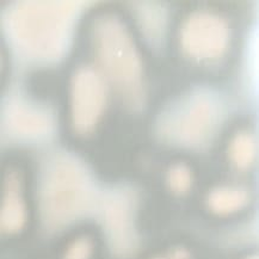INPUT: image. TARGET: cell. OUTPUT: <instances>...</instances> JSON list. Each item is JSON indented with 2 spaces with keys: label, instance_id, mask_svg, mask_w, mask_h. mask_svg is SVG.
I'll use <instances>...</instances> for the list:
<instances>
[{
  "label": "cell",
  "instance_id": "6da1fadb",
  "mask_svg": "<svg viewBox=\"0 0 259 259\" xmlns=\"http://www.w3.org/2000/svg\"><path fill=\"white\" fill-rule=\"evenodd\" d=\"M94 43L96 58L103 75L128 101H140L142 64L127 26L116 16H102L94 25Z\"/></svg>",
  "mask_w": 259,
  "mask_h": 259
},
{
  "label": "cell",
  "instance_id": "7a4b0ae2",
  "mask_svg": "<svg viewBox=\"0 0 259 259\" xmlns=\"http://www.w3.org/2000/svg\"><path fill=\"white\" fill-rule=\"evenodd\" d=\"M224 117V106L217 96L196 91L176 103L159 124L162 138L184 147H197L210 140Z\"/></svg>",
  "mask_w": 259,
  "mask_h": 259
},
{
  "label": "cell",
  "instance_id": "3957f363",
  "mask_svg": "<svg viewBox=\"0 0 259 259\" xmlns=\"http://www.w3.org/2000/svg\"><path fill=\"white\" fill-rule=\"evenodd\" d=\"M72 6L29 4L12 15V31L22 48L35 56H55L64 47L72 24Z\"/></svg>",
  "mask_w": 259,
  "mask_h": 259
},
{
  "label": "cell",
  "instance_id": "277c9868",
  "mask_svg": "<svg viewBox=\"0 0 259 259\" xmlns=\"http://www.w3.org/2000/svg\"><path fill=\"white\" fill-rule=\"evenodd\" d=\"M106 105V88L96 69L82 67L75 72L71 86V114L74 131L92 132L98 124Z\"/></svg>",
  "mask_w": 259,
  "mask_h": 259
},
{
  "label": "cell",
  "instance_id": "5b68a950",
  "mask_svg": "<svg viewBox=\"0 0 259 259\" xmlns=\"http://www.w3.org/2000/svg\"><path fill=\"white\" fill-rule=\"evenodd\" d=\"M182 47L191 58L214 60L220 58L230 43V29L220 16L196 12L182 28Z\"/></svg>",
  "mask_w": 259,
  "mask_h": 259
},
{
  "label": "cell",
  "instance_id": "8992f818",
  "mask_svg": "<svg viewBox=\"0 0 259 259\" xmlns=\"http://www.w3.org/2000/svg\"><path fill=\"white\" fill-rule=\"evenodd\" d=\"M86 200L85 177L77 166L58 165L46 189V207L52 218L65 220L82 208Z\"/></svg>",
  "mask_w": 259,
  "mask_h": 259
},
{
  "label": "cell",
  "instance_id": "52a82bcc",
  "mask_svg": "<svg viewBox=\"0 0 259 259\" xmlns=\"http://www.w3.org/2000/svg\"><path fill=\"white\" fill-rule=\"evenodd\" d=\"M25 204L21 196V183L16 174L10 175L6 181V190L3 201L0 221L5 230L17 232L25 224Z\"/></svg>",
  "mask_w": 259,
  "mask_h": 259
},
{
  "label": "cell",
  "instance_id": "ba28073f",
  "mask_svg": "<svg viewBox=\"0 0 259 259\" xmlns=\"http://www.w3.org/2000/svg\"><path fill=\"white\" fill-rule=\"evenodd\" d=\"M257 153V142L250 133L241 132L234 136L230 146V157L239 168H247L253 164Z\"/></svg>",
  "mask_w": 259,
  "mask_h": 259
},
{
  "label": "cell",
  "instance_id": "9c48e42d",
  "mask_svg": "<svg viewBox=\"0 0 259 259\" xmlns=\"http://www.w3.org/2000/svg\"><path fill=\"white\" fill-rule=\"evenodd\" d=\"M139 10H140L139 17L141 19V26L144 28L145 32L152 41L160 43L166 29L165 11L160 6H152L151 4L140 6Z\"/></svg>",
  "mask_w": 259,
  "mask_h": 259
},
{
  "label": "cell",
  "instance_id": "30bf717a",
  "mask_svg": "<svg viewBox=\"0 0 259 259\" xmlns=\"http://www.w3.org/2000/svg\"><path fill=\"white\" fill-rule=\"evenodd\" d=\"M246 196L240 190L232 189H220L212 192L210 196V207L219 214H228V212L238 210L244 205Z\"/></svg>",
  "mask_w": 259,
  "mask_h": 259
},
{
  "label": "cell",
  "instance_id": "8fae6325",
  "mask_svg": "<svg viewBox=\"0 0 259 259\" xmlns=\"http://www.w3.org/2000/svg\"><path fill=\"white\" fill-rule=\"evenodd\" d=\"M190 172L188 167L183 165H177L170 171V184L174 190L183 192L190 187Z\"/></svg>",
  "mask_w": 259,
  "mask_h": 259
},
{
  "label": "cell",
  "instance_id": "7c38bea8",
  "mask_svg": "<svg viewBox=\"0 0 259 259\" xmlns=\"http://www.w3.org/2000/svg\"><path fill=\"white\" fill-rule=\"evenodd\" d=\"M91 245L85 239H80L73 244L67 252L66 259H89Z\"/></svg>",
  "mask_w": 259,
  "mask_h": 259
}]
</instances>
